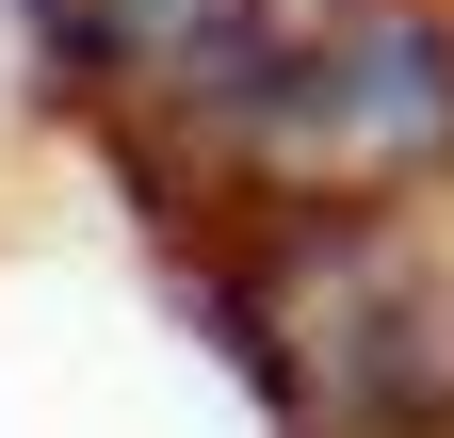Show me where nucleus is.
<instances>
[{
	"mask_svg": "<svg viewBox=\"0 0 454 438\" xmlns=\"http://www.w3.org/2000/svg\"><path fill=\"white\" fill-rule=\"evenodd\" d=\"M146 130L244 228H389L454 179V0H211Z\"/></svg>",
	"mask_w": 454,
	"mask_h": 438,
	"instance_id": "nucleus-1",
	"label": "nucleus"
},
{
	"mask_svg": "<svg viewBox=\"0 0 454 438\" xmlns=\"http://www.w3.org/2000/svg\"><path fill=\"white\" fill-rule=\"evenodd\" d=\"M17 17H33V49H49L82 98H146V82H162V49H179L211 0H17Z\"/></svg>",
	"mask_w": 454,
	"mask_h": 438,
	"instance_id": "nucleus-2",
	"label": "nucleus"
}]
</instances>
